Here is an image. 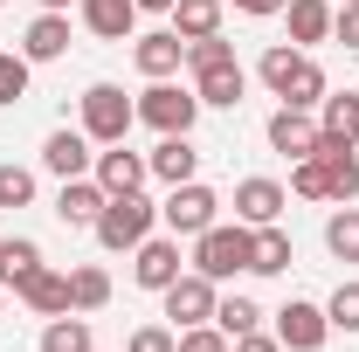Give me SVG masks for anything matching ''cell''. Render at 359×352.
I'll return each instance as SVG.
<instances>
[{
    "label": "cell",
    "instance_id": "d4e9b609",
    "mask_svg": "<svg viewBox=\"0 0 359 352\" xmlns=\"http://www.w3.org/2000/svg\"><path fill=\"white\" fill-rule=\"evenodd\" d=\"M318 132L332 138V145H359V97L346 90V97H325V125Z\"/></svg>",
    "mask_w": 359,
    "mask_h": 352
},
{
    "label": "cell",
    "instance_id": "cb8c5ba5",
    "mask_svg": "<svg viewBox=\"0 0 359 352\" xmlns=\"http://www.w3.org/2000/svg\"><path fill=\"white\" fill-rule=\"evenodd\" d=\"M283 14H290V42H325L332 35V7L325 0H283Z\"/></svg>",
    "mask_w": 359,
    "mask_h": 352
},
{
    "label": "cell",
    "instance_id": "8d00e7d4",
    "mask_svg": "<svg viewBox=\"0 0 359 352\" xmlns=\"http://www.w3.org/2000/svg\"><path fill=\"white\" fill-rule=\"evenodd\" d=\"M125 352H180V332H166V325H138Z\"/></svg>",
    "mask_w": 359,
    "mask_h": 352
},
{
    "label": "cell",
    "instance_id": "7c38bea8",
    "mask_svg": "<svg viewBox=\"0 0 359 352\" xmlns=\"http://www.w3.org/2000/svg\"><path fill=\"white\" fill-rule=\"evenodd\" d=\"M318 138H325V132H318L304 111H290V104L269 118V145H276L283 159H311V152H318Z\"/></svg>",
    "mask_w": 359,
    "mask_h": 352
},
{
    "label": "cell",
    "instance_id": "74e56055",
    "mask_svg": "<svg viewBox=\"0 0 359 352\" xmlns=\"http://www.w3.org/2000/svg\"><path fill=\"white\" fill-rule=\"evenodd\" d=\"M332 35H339L346 48H359V0H346V7L332 14Z\"/></svg>",
    "mask_w": 359,
    "mask_h": 352
},
{
    "label": "cell",
    "instance_id": "5b68a950",
    "mask_svg": "<svg viewBox=\"0 0 359 352\" xmlns=\"http://www.w3.org/2000/svg\"><path fill=\"white\" fill-rule=\"evenodd\" d=\"M138 118H145V125H152L159 138H173V132H194V118H201V97L159 76V83H152L145 97H138Z\"/></svg>",
    "mask_w": 359,
    "mask_h": 352
},
{
    "label": "cell",
    "instance_id": "44dd1931",
    "mask_svg": "<svg viewBox=\"0 0 359 352\" xmlns=\"http://www.w3.org/2000/svg\"><path fill=\"white\" fill-rule=\"evenodd\" d=\"M145 166L166 180V187H180V180H194V173H201V152L187 145V132H173V138H159V152H152Z\"/></svg>",
    "mask_w": 359,
    "mask_h": 352
},
{
    "label": "cell",
    "instance_id": "2e32d148",
    "mask_svg": "<svg viewBox=\"0 0 359 352\" xmlns=\"http://www.w3.org/2000/svg\"><path fill=\"white\" fill-rule=\"evenodd\" d=\"M14 297H21L28 311H42V318H62V311H69V276L42 263L35 276H28V283H21V290H14Z\"/></svg>",
    "mask_w": 359,
    "mask_h": 352
},
{
    "label": "cell",
    "instance_id": "9a60e30c",
    "mask_svg": "<svg viewBox=\"0 0 359 352\" xmlns=\"http://www.w3.org/2000/svg\"><path fill=\"white\" fill-rule=\"evenodd\" d=\"M132 62L152 76V83H159V76H173L180 62H187V42H180L173 28H159V35H138V42H132Z\"/></svg>",
    "mask_w": 359,
    "mask_h": 352
},
{
    "label": "cell",
    "instance_id": "d6986e66",
    "mask_svg": "<svg viewBox=\"0 0 359 352\" xmlns=\"http://www.w3.org/2000/svg\"><path fill=\"white\" fill-rule=\"evenodd\" d=\"M35 269H42V242L35 235H0V283L7 290H21Z\"/></svg>",
    "mask_w": 359,
    "mask_h": 352
},
{
    "label": "cell",
    "instance_id": "6da1fadb",
    "mask_svg": "<svg viewBox=\"0 0 359 352\" xmlns=\"http://www.w3.org/2000/svg\"><path fill=\"white\" fill-rule=\"evenodd\" d=\"M263 83L290 104V111H311V104H325V69H318L304 48L290 42H276V48H263Z\"/></svg>",
    "mask_w": 359,
    "mask_h": 352
},
{
    "label": "cell",
    "instance_id": "7bdbcfd3",
    "mask_svg": "<svg viewBox=\"0 0 359 352\" xmlns=\"http://www.w3.org/2000/svg\"><path fill=\"white\" fill-rule=\"evenodd\" d=\"M0 304H7V283H0Z\"/></svg>",
    "mask_w": 359,
    "mask_h": 352
},
{
    "label": "cell",
    "instance_id": "4316f807",
    "mask_svg": "<svg viewBox=\"0 0 359 352\" xmlns=\"http://www.w3.org/2000/svg\"><path fill=\"white\" fill-rule=\"evenodd\" d=\"M42 352H97V339H90V318H48V332H42Z\"/></svg>",
    "mask_w": 359,
    "mask_h": 352
},
{
    "label": "cell",
    "instance_id": "83f0119b",
    "mask_svg": "<svg viewBox=\"0 0 359 352\" xmlns=\"http://www.w3.org/2000/svg\"><path fill=\"white\" fill-rule=\"evenodd\" d=\"M111 304V276L104 269H69V311H104Z\"/></svg>",
    "mask_w": 359,
    "mask_h": 352
},
{
    "label": "cell",
    "instance_id": "5bb4252c",
    "mask_svg": "<svg viewBox=\"0 0 359 352\" xmlns=\"http://www.w3.org/2000/svg\"><path fill=\"white\" fill-rule=\"evenodd\" d=\"M283 215V187H276V180H242V187H235V221H249V228H269V221Z\"/></svg>",
    "mask_w": 359,
    "mask_h": 352
},
{
    "label": "cell",
    "instance_id": "60d3db41",
    "mask_svg": "<svg viewBox=\"0 0 359 352\" xmlns=\"http://www.w3.org/2000/svg\"><path fill=\"white\" fill-rule=\"evenodd\" d=\"M138 14H173V0H138Z\"/></svg>",
    "mask_w": 359,
    "mask_h": 352
},
{
    "label": "cell",
    "instance_id": "603a6c76",
    "mask_svg": "<svg viewBox=\"0 0 359 352\" xmlns=\"http://www.w3.org/2000/svg\"><path fill=\"white\" fill-rule=\"evenodd\" d=\"M28 62H55V55H69V21L62 14H42V21H28V42H21Z\"/></svg>",
    "mask_w": 359,
    "mask_h": 352
},
{
    "label": "cell",
    "instance_id": "836d02e7",
    "mask_svg": "<svg viewBox=\"0 0 359 352\" xmlns=\"http://www.w3.org/2000/svg\"><path fill=\"white\" fill-rule=\"evenodd\" d=\"M290 187H297L304 201H332V187H325V166H318V152H311V159H297V166H290Z\"/></svg>",
    "mask_w": 359,
    "mask_h": 352
},
{
    "label": "cell",
    "instance_id": "3957f363",
    "mask_svg": "<svg viewBox=\"0 0 359 352\" xmlns=\"http://www.w3.org/2000/svg\"><path fill=\"white\" fill-rule=\"evenodd\" d=\"M132 125H138V104L118 83H90L83 90V138L90 145H125Z\"/></svg>",
    "mask_w": 359,
    "mask_h": 352
},
{
    "label": "cell",
    "instance_id": "b9f144b4",
    "mask_svg": "<svg viewBox=\"0 0 359 352\" xmlns=\"http://www.w3.org/2000/svg\"><path fill=\"white\" fill-rule=\"evenodd\" d=\"M42 7H48V14H62V7H69V0H42Z\"/></svg>",
    "mask_w": 359,
    "mask_h": 352
},
{
    "label": "cell",
    "instance_id": "30bf717a",
    "mask_svg": "<svg viewBox=\"0 0 359 352\" xmlns=\"http://www.w3.org/2000/svg\"><path fill=\"white\" fill-rule=\"evenodd\" d=\"M194 97H201V111H235V104L249 97V76H242V62L201 69V76H194Z\"/></svg>",
    "mask_w": 359,
    "mask_h": 352
},
{
    "label": "cell",
    "instance_id": "277c9868",
    "mask_svg": "<svg viewBox=\"0 0 359 352\" xmlns=\"http://www.w3.org/2000/svg\"><path fill=\"white\" fill-rule=\"evenodd\" d=\"M152 215H159V208H152L145 194H111L104 215H97V242H104V249H138V242L152 235Z\"/></svg>",
    "mask_w": 359,
    "mask_h": 352
},
{
    "label": "cell",
    "instance_id": "d6a6232c",
    "mask_svg": "<svg viewBox=\"0 0 359 352\" xmlns=\"http://www.w3.org/2000/svg\"><path fill=\"white\" fill-rule=\"evenodd\" d=\"M222 62H235V48L222 42V35H208V42H187V69L201 76V69H222Z\"/></svg>",
    "mask_w": 359,
    "mask_h": 352
},
{
    "label": "cell",
    "instance_id": "ab89813d",
    "mask_svg": "<svg viewBox=\"0 0 359 352\" xmlns=\"http://www.w3.org/2000/svg\"><path fill=\"white\" fill-rule=\"evenodd\" d=\"M242 14H283V0H235Z\"/></svg>",
    "mask_w": 359,
    "mask_h": 352
},
{
    "label": "cell",
    "instance_id": "7a4b0ae2",
    "mask_svg": "<svg viewBox=\"0 0 359 352\" xmlns=\"http://www.w3.org/2000/svg\"><path fill=\"white\" fill-rule=\"evenodd\" d=\"M249 256H256V228L249 221H235V228H208V235H194V269L208 276V283H222V276H235V269H249Z\"/></svg>",
    "mask_w": 359,
    "mask_h": 352
},
{
    "label": "cell",
    "instance_id": "f546056e",
    "mask_svg": "<svg viewBox=\"0 0 359 352\" xmlns=\"http://www.w3.org/2000/svg\"><path fill=\"white\" fill-rule=\"evenodd\" d=\"M256 318H263V311L249 304V297H215V325H222L228 339H242V332H256Z\"/></svg>",
    "mask_w": 359,
    "mask_h": 352
},
{
    "label": "cell",
    "instance_id": "e0dca14e",
    "mask_svg": "<svg viewBox=\"0 0 359 352\" xmlns=\"http://www.w3.org/2000/svg\"><path fill=\"white\" fill-rule=\"evenodd\" d=\"M132 21H138V0H83V28L104 42H132Z\"/></svg>",
    "mask_w": 359,
    "mask_h": 352
},
{
    "label": "cell",
    "instance_id": "e575fe53",
    "mask_svg": "<svg viewBox=\"0 0 359 352\" xmlns=\"http://www.w3.org/2000/svg\"><path fill=\"white\" fill-rule=\"evenodd\" d=\"M325 318H332L339 332H359V283H339L332 304H325Z\"/></svg>",
    "mask_w": 359,
    "mask_h": 352
},
{
    "label": "cell",
    "instance_id": "ffe728a7",
    "mask_svg": "<svg viewBox=\"0 0 359 352\" xmlns=\"http://www.w3.org/2000/svg\"><path fill=\"white\" fill-rule=\"evenodd\" d=\"M318 166H325L332 201H353V194H359V159H353V145H332V138H318Z\"/></svg>",
    "mask_w": 359,
    "mask_h": 352
},
{
    "label": "cell",
    "instance_id": "1f68e13d",
    "mask_svg": "<svg viewBox=\"0 0 359 352\" xmlns=\"http://www.w3.org/2000/svg\"><path fill=\"white\" fill-rule=\"evenodd\" d=\"M35 201V173L28 166H0V208H28Z\"/></svg>",
    "mask_w": 359,
    "mask_h": 352
},
{
    "label": "cell",
    "instance_id": "484cf974",
    "mask_svg": "<svg viewBox=\"0 0 359 352\" xmlns=\"http://www.w3.org/2000/svg\"><path fill=\"white\" fill-rule=\"evenodd\" d=\"M249 269H256V276H283V269H290V235H283L276 221L256 228V256H249Z\"/></svg>",
    "mask_w": 359,
    "mask_h": 352
},
{
    "label": "cell",
    "instance_id": "9c48e42d",
    "mask_svg": "<svg viewBox=\"0 0 359 352\" xmlns=\"http://www.w3.org/2000/svg\"><path fill=\"white\" fill-rule=\"evenodd\" d=\"M145 173H152V166L138 159L132 145H111V152H97V166H90V180H97L104 194H138V187H145Z\"/></svg>",
    "mask_w": 359,
    "mask_h": 352
},
{
    "label": "cell",
    "instance_id": "4fadbf2b",
    "mask_svg": "<svg viewBox=\"0 0 359 352\" xmlns=\"http://www.w3.org/2000/svg\"><path fill=\"white\" fill-rule=\"evenodd\" d=\"M104 201H111V194H104V187H97V180H62V194H55V215L69 221V228H97V215H104Z\"/></svg>",
    "mask_w": 359,
    "mask_h": 352
},
{
    "label": "cell",
    "instance_id": "4dcf8cb0",
    "mask_svg": "<svg viewBox=\"0 0 359 352\" xmlns=\"http://www.w3.org/2000/svg\"><path fill=\"white\" fill-rule=\"evenodd\" d=\"M21 97H28V55L0 48V104H21Z\"/></svg>",
    "mask_w": 359,
    "mask_h": 352
},
{
    "label": "cell",
    "instance_id": "ba28073f",
    "mask_svg": "<svg viewBox=\"0 0 359 352\" xmlns=\"http://www.w3.org/2000/svg\"><path fill=\"white\" fill-rule=\"evenodd\" d=\"M276 339H283V352H318L332 339V318L318 304H304V297H290V304L276 311Z\"/></svg>",
    "mask_w": 359,
    "mask_h": 352
},
{
    "label": "cell",
    "instance_id": "8fae6325",
    "mask_svg": "<svg viewBox=\"0 0 359 352\" xmlns=\"http://www.w3.org/2000/svg\"><path fill=\"white\" fill-rule=\"evenodd\" d=\"M42 166H48L55 180H83L90 166H97V152H90V138H83V132H48Z\"/></svg>",
    "mask_w": 359,
    "mask_h": 352
},
{
    "label": "cell",
    "instance_id": "f1b7e54d",
    "mask_svg": "<svg viewBox=\"0 0 359 352\" xmlns=\"http://www.w3.org/2000/svg\"><path fill=\"white\" fill-rule=\"evenodd\" d=\"M325 249L339 263H359V208H339V215L325 221Z\"/></svg>",
    "mask_w": 359,
    "mask_h": 352
},
{
    "label": "cell",
    "instance_id": "52a82bcc",
    "mask_svg": "<svg viewBox=\"0 0 359 352\" xmlns=\"http://www.w3.org/2000/svg\"><path fill=\"white\" fill-rule=\"evenodd\" d=\"M159 297H166V318H173V332H187V325H215V283H208L201 269H180V276L159 290Z\"/></svg>",
    "mask_w": 359,
    "mask_h": 352
},
{
    "label": "cell",
    "instance_id": "f35d334b",
    "mask_svg": "<svg viewBox=\"0 0 359 352\" xmlns=\"http://www.w3.org/2000/svg\"><path fill=\"white\" fill-rule=\"evenodd\" d=\"M228 352H283V339H269V332H242Z\"/></svg>",
    "mask_w": 359,
    "mask_h": 352
},
{
    "label": "cell",
    "instance_id": "ac0fdd59",
    "mask_svg": "<svg viewBox=\"0 0 359 352\" xmlns=\"http://www.w3.org/2000/svg\"><path fill=\"white\" fill-rule=\"evenodd\" d=\"M132 276L145 283V290H166V283L180 276V242H152V235H145V242H138Z\"/></svg>",
    "mask_w": 359,
    "mask_h": 352
},
{
    "label": "cell",
    "instance_id": "8992f818",
    "mask_svg": "<svg viewBox=\"0 0 359 352\" xmlns=\"http://www.w3.org/2000/svg\"><path fill=\"white\" fill-rule=\"evenodd\" d=\"M166 228L173 235H208L215 228V215H222V201H215V187H201V180H180L173 194H166Z\"/></svg>",
    "mask_w": 359,
    "mask_h": 352
},
{
    "label": "cell",
    "instance_id": "d590c367",
    "mask_svg": "<svg viewBox=\"0 0 359 352\" xmlns=\"http://www.w3.org/2000/svg\"><path fill=\"white\" fill-rule=\"evenodd\" d=\"M180 352H228V332L222 325H187L180 332Z\"/></svg>",
    "mask_w": 359,
    "mask_h": 352
},
{
    "label": "cell",
    "instance_id": "7402d4cb",
    "mask_svg": "<svg viewBox=\"0 0 359 352\" xmlns=\"http://www.w3.org/2000/svg\"><path fill=\"white\" fill-rule=\"evenodd\" d=\"M173 35H180V42L222 35V0H173Z\"/></svg>",
    "mask_w": 359,
    "mask_h": 352
}]
</instances>
